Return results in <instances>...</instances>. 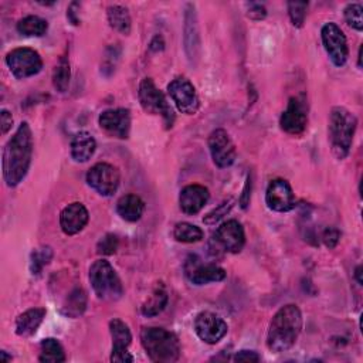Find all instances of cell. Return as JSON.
I'll use <instances>...</instances> for the list:
<instances>
[{
	"mask_svg": "<svg viewBox=\"0 0 363 363\" xmlns=\"http://www.w3.org/2000/svg\"><path fill=\"white\" fill-rule=\"evenodd\" d=\"M109 332L112 337L111 362H116V363L133 362V356L128 352V347L132 342V335L128 325L121 319H112L109 322Z\"/></svg>",
	"mask_w": 363,
	"mask_h": 363,
	"instance_id": "obj_16",
	"label": "cell"
},
{
	"mask_svg": "<svg viewBox=\"0 0 363 363\" xmlns=\"http://www.w3.org/2000/svg\"><path fill=\"white\" fill-rule=\"evenodd\" d=\"M139 102L142 108L150 115H160L166 128H172L174 122V112L167 102L164 94L155 85L152 78H143L139 84Z\"/></svg>",
	"mask_w": 363,
	"mask_h": 363,
	"instance_id": "obj_6",
	"label": "cell"
},
{
	"mask_svg": "<svg viewBox=\"0 0 363 363\" xmlns=\"http://www.w3.org/2000/svg\"><path fill=\"white\" fill-rule=\"evenodd\" d=\"M106 16H108V21L109 26L116 30L118 33L128 35L130 33L132 28V21H130V16L126 7L119 6V4H113L109 6L106 10Z\"/></svg>",
	"mask_w": 363,
	"mask_h": 363,
	"instance_id": "obj_26",
	"label": "cell"
},
{
	"mask_svg": "<svg viewBox=\"0 0 363 363\" xmlns=\"http://www.w3.org/2000/svg\"><path fill=\"white\" fill-rule=\"evenodd\" d=\"M149 48L152 51H162L164 48V43H163V38L160 35H155L153 40L150 41V45Z\"/></svg>",
	"mask_w": 363,
	"mask_h": 363,
	"instance_id": "obj_42",
	"label": "cell"
},
{
	"mask_svg": "<svg viewBox=\"0 0 363 363\" xmlns=\"http://www.w3.org/2000/svg\"><path fill=\"white\" fill-rule=\"evenodd\" d=\"M357 67H362V47L359 48V54H357Z\"/></svg>",
	"mask_w": 363,
	"mask_h": 363,
	"instance_id": "obj_44",
	"label": "cell"
},
{
	"mask_svg": "<svg viewBox=\"0 0 363 363\" xmlns=\"http://www.w3.org/2000/svg\"><path fill=\"white\" fill-rule=\"evenodd\" d=\"M33 156V133L27 122H21L3 149V179L9 187L17 186L27 174Z\"/></svg>",
	"mask_w": 363,
	"mask_h": 363,
	"instance_id": "obj_1",
	"label": "cell"
},
{
	"mask_svg": "<svg viewBox=\"0 0 363 363\" xmlns=\"http://www.w3.org/2000/svg\"><path fill=\"white\" fill-rule=\"evenodd\" d=\"M96 142L88 132H78L71 140V157L78 163L88 162L94 156Z\"/></svg>",
	"mask_w": 363,
	"mask_h": 363,
	"instance_id": "obj_22",
	"label": "cell"
},
{
	"mask_svg": "<svg viewBox=\"0 0 363 363\" xmlns=\"http://www.w3.org/2000/svg\"><path fill=\"white\" fill-rule=\"evenodd\" d=\"M69 78H71V69H69V61L68 58L64 55L60 58L54 74H52V84L54 88L58 92H65L68 85H69Z\"/></svg>",
	"mask_w": 363,
	"mask_h": 363,
	"instance_id": "obj_30",
	"label": "cell"
},
{
	"mask_svg": "<svg viewBox=\"0 0 363 363\" xmlns=\"http://www.w3.org/2000/svg\"><path fill=\"white\" fill-rule=\"evenodd\" d=\"M208 189L201 184H189L182 189L179 196L180 210L184 214H197L208 201Z\"/></svg>",
	"mask_w": 363,
	"mask_h": 363,
	"instance_id": "obj_20",
	"label": "cell"
},
{
	"mask_svg": "<svg viewBox=\"0 0 363 363\" xmlns=\"http://www.w3.org/2000/svg\"><path fill=\"white\" fill-rule=\"evenodd\" d=\"M208 149L214 164L221 169L231 166L237 157L235 146L224 129H216L210 133Z\"/></svg>",
	"mask_w": 363,
	"mask_h": 363,
	"instance_id": "obj_14",
	"label": "cell"
},
{
	"mask_svg": "<svg viewBox=\"0 0 363 363\" xmlns=\"http://www.w3.org/2000/svg\"><path fill=\"white\" fill-rule=\"evenodd\" d=\"M173 237L179 242H197L203 238V231L200 227L190 223H177L173 230Z\"/></svg>",
	"mask_w": 363,
	"mask_h": 363,
	"instance_id": "obj_29",
	"label": "cell"
},
{
	"mask_svg": "<svg viewBox=\"0 0 363 363\" xmlns=\"http://www.w3.org/2000/svg\"><path fill=\"white\" fill-rule=\"evenodd\" d=\"M121 182L119 170L111 163H96L86 173V183L101 196H112Z\"/></svg>",
	"mask_w": 363,
	"mask_h": 363,
	"instance_id": "obj_8",
	"label": "cell"
},
{
	"mask_svg": "<svg viewBox=\"0 0 363 363\" xmlns=\"http://www.w3.org/2000/svg\"><path fill=\"white\" fill-rule=\"evenodd\" d=\"M89 281L95 295L104 301H116L123 295L122 282L106 259L95 261L89 268Z\"/></svg>",
	"mask_w": 363,
	"mask_h": 363,
	"instance_id": "obj_5",
	"label": "cell"
},
{
	"mask_svg": "<svg viewBox=\"0 0 363 363\" xmlns=\"http://www.w3.org/2000/svg\"><path fill=\"white\" fill-rule=\"evenodd\" d=\"M52 257V251L50 247H41L33 251L31 254V262H30V268L33 274H40L41 269L50 262Z\"/></svg>",
	"mask_w": 363,
	"mask_h": 363,
	"instance_id": "obj_32",
	"label": "cell"
},
{
	"mask_svg": "<svg viewBox=\"0 0 363 363\" xmlns=\"http://www.w3.org/2000/svg\"><path fill=\"white\" fill-rule=\"evenodd\" d=\"M140 342L150 357L157 363H172L180 356V342L177 336L163 328H143Z\"/></svg>",
	"mask_w": 363,
	"mask_h": 363,
	"instance_id": "obj_4",
	"label": "cell"
},
{
	"mask_svg": "<svg viewBox=\"0 0 363 363\" xmlns=\"http://www.w3.org/2000/svg\"><path fill=\"white\" fill-rule=\"evenodd\" d=\"M216 241L225 251L237 254L245 244V234L242 225L237 220L224 221L216 231Z\"/></svg>",
	"mask_w": 363,
	"mask_h": 363,
	"instance_id": "obj_18",
	"label": "cell"
},
{
	"mask_svg": "<svg viewBox=\"0 0 363 363\" xmlns=\"http://www.w3.org/2000/svg\"><path fill=\"white\" fill-rule=\"evenodd\" d=\"M118 237L115 234H105L96 244V252L101 255H112L118 250Z\"/></svg>",
	"mask_w": 363,
	"mask_h": 363,
	"instance_id": "obj_35",
	"label": "cell"
},
{
	"mask_svg": "<svg viewBox=\"0 0 363 363\" xmlns=\"http://www.w3.org/2000/svg\"><path fill=\"white\" fill-rule=\"evenodd\" d=\"M184 274L187 279L194 285L220 282L227 277L225 269L211 262H203L197 255H190L186 259Z\"/></svg>",
	"mask_w": 363,
	"mask_h": 363,
	"instance_id": "obj_12",
	"label": "cell"
},
{
	"mask_svg": "<svg viewBox=\"0 0 363 363\" xmlns=\"http://www.w3.org/2000/svg\"><path fill=\"white\" fill-rule=\"evenodd\" d=\"M308 1H288V13L295 27H302L305 23Z\"/></svg>",
	"mask_w": 363,
	"mask_h": 363,
	"instance_id": "obj_34",
	"label": "cell"
},
{
	"mask_svg": "<svg viewBox=\"0 0 363 363\" xmlns=\"http://www.w3.org/2000/svg\"><path fill=\"white\" fill-rule=\"evenodd\" d=\"M233 206H234V200H233V199H228V200L223 201L217 208H214L211 213H208V214L203 218V221H204L206 224H216L223 216H225V214L231 210Z\"/></svg>",
	"mask_w": 363,
	"mask_h": 363,
	"instance_id": "obj_36",
	"label": "cell"
},
{
	"mask_svg": "<svg viewBox=\"0 0 363 363\" xmlns=\"http://www.w3.org/2000/svg\"><path fill=\"white\" fill-rule=\"evenodd\" d=\"M323 47L336 67H343L349 57L347 41L343 31L335 23H326L320 30Z\"/></svg>",
	"mask_w": 363,
	"mask_h": 363,
	"instance_id": "obj_11",
	"label": "cell"
},
{
	"mask_svg": "<svg viewBox=\"0 0 363 363\" xmlns=\"http://www.w3.org/2000/svg\"><path fill=\"white\" fill-rule=\"evenodd\" d=\"M247 7V16L252 20H262L267 16V9L261 3H248Z\"/></svg>",
	"mask_w": 363,
	"mask_h": 363,
	"instance_id": "obj_38",
	"label": "cell"
},
{
	"mask_svg": "<svg viewBox=\"0 0 363 363\" xmlns=\"http://www.w3.org/2000/svg\"><path fill=\"white\" fill-rule=\"evenodd\" d=\"M267 206L278 213H286L295 207V196L291 184L284 179H274L265 191Z\"/></svg>",
	"mask_w": 363,
	"mask_h": 363,
	"instance_id": "obj_17",
	"label": "cell"
},
{
	"mask_svg": "<svg viewBox=\"0 0 363 363\" xmlns=\"http://www.w3.org/2000/svg\"><path fill=\"white\" fill-rule=\"evenodd\" d=\"M235 362H259L261 356L254 350H240L234 356Z\"/></svg>",
	"mask_w": 363,
	"mask_h": 363,
	"instance_id": "obj_39",
	"label": "cell"
},
{
	"mask_svg": "<svg viewBox=\"0 0 363 363\" xmlns=\"http://www.w3.org/2000/svg\"><path fill=\"white\" fill-rule=\"evenodd\" d=\"M362 265H357L356 267V269H354V278L357 279V282H359V285H362L363 284V279H362Z\"/></svg>",
	"mask_w": 363,
	"mask_h": 363,
	"instance_id": "obj_43",
	"label": "cell"
},
{
	"mask_svg": "<svg viewBox=\"0 0 363 363\" xmlns=\"http://www.w3.org/2000/svg\"><path fill=\"white\" fill-rule=\"evenodd\" d=\"M89 218L88 210L82 203H71L60 213V227L67 235H75L84 230Z\"/></svg>",
	"mask_w": 363,
	"mask_h": 363,
	"instance_id": "obj_19",
	"label": "cell"
},
{
	"mask_svg": "<svg viewBox=\"0 0 363 363\" xmlns=\"http://www.w3.org/2000/svg\"><path fill=\"white\" fill-rule=\"evenodd\" d=\"M44 316H45L44 308L27 309L26 312L18 315L16 319V333L23 337L31 336L41 325Z\"/></svg>",
	"mask_w": 363,
	"mask_h": 363,
	"instance_id": "obj_23",
	"label": "cell"
},
{
	"mask_svg": "<svg viewBox=\"0 0 363 363\" xmlns=\"http://www.w3.org/2000/svg\"><path fill=\"white\" fill-rule=\"evenodd\" d=\"M116 211L125 221L135 223L142 217L145 211V203L136 194H125L118 200Z\"/></svg>",
	"mask_w": 363,
	"mask_h": 363,
	"instance_id": "obj_24",
	"label": "cell"
},
{
	"mask_svg": "<svg viewBox=\"0 0 363 363\" xmlns=\"http://www.w3.org/2000/svg\"><path fill=\"white\" fill-rule=\"evenodd\" d=\"M184 48L191 62L193 60L199 58L200 34H199L197 14L191 3L186 4V10H184Z\"/></svg>",
	"mask_w": 363,
	"mask_h": 363,
	"instance_id": "obj_21",
	"label": "cell"
},
{
	"mask_svg": "<svg viewBox=\"0 0 363 363\" xmlns=\"http://www.w3.org/2000/svg\"><path fill=\"white\" fill-rule=\"evenodd\" d=\"M167 302H169V295L166 288L163 285H157L150 294V296L143 302L140 312L146 318L156 316L166 308Z\"/></svg>",
	"mask_w": 363,
	"mask_h": 363,
	"instance_id": "obj_25",
	"label": "cell"
},
{
	"mask_svg": "<svg viewBox=\"0 0 363 363\" xmlns=\"http://www.w3.org/2000/svg\"><path fill=\"white\" fill-rule=\"evenodd\" d=\"M362 13H363V7L359 3H350L345 9V20H346V23L352 28H354L357 31L363 30Z\"/></svg>",
	"mask_w": 363,
	"mask_h": 363,
	"instance_id": "obj_33",
	"label": "cell"
},
{
	"mask_svg": "<svg viewBox=\"0 0 363 363\" xmlns=\"http://www.w3.org/2000/svg\"><path fill=\"white\" fill-rule=\"evenodd\" d=\"M98 123L111 138L126 139L130 130V112L125 108L106 109L99 115Z\"/></svg>",
	"mask_w": 363,
	"mask_h": 363,
	"instance_id": "obj_15",
	"label": "cell"
},
{
	"mask_svg": "<svg viewBox=\"0 0 363 363\" xmlns=\"http://www.w3.org/2000/svg\"><path fill=\"white\" fill-rule=\"evenodd\" d=\"M0 126H1V133L4 135V133H7L10 129H11V126H13V116H11V113L7 111V109H1V112H0Z\"/></svg>",
	"mask_w": 363,
	"mask_h": 363,
	"instance_id": "obj_40",
	"label": "cell"
},
{
	"mask_svg": "<svg viewBox=\"0 0 363 363\" xmlns=\"http://www.w3.org/2000/svg\"><path fill=\"white\" fill-rule=\"evenodd\" d=\"M169 95L176 108L186 115H194L200 108V99L193 84L184 78L177 77L167 85Z\"/></svg>",
	"mask_w": 363,
	"mask_h": 363,
	"instance_id": "obj_10",
	"label": "cell"
},
{
	"mask_svg": "<svg viewBox=\"0 0 363 363\" xmlns=\"http://www.w3.org/2000/svg\"><path fill=\"white\" fill-rule=\"evenodd\" d=\"M302 329V313L299 308L294 303L284 305L272 316L268 333L267 346L271 352L281 353L289 350Z\"/></svg>",
	"mask_w": 363,
	"mask_h": 363,
	"instance_id": "obj_2",
	"label": "cell"
},
{
	"mask_svg": "<svg viewBox=\"0 0 363 363\" xmlns=\"http://www.w3.org/2000/svg\"><path fill=\"white\" fill-rule=\"evenodd\" d=\"M85 306H86V296L81 288H75L68 295L65 305H64L65 313L72 318H77L78 315H81L85 311Z\"/></svg>",
	"mask_w": 363,
	"mask_h": 363,
	"instance_id": "obj_31",
	"label": "cell"
},
{
	"mask_svg": "<svg viewBox=\"0 0 363 363\" xmlns=\"http://www.w3.org/2000/svg\"><path fill=\"white\" fill-rule=\"evenodd\" d=\"M322 241L323 244L328 247V248H335L339 242V238H340V231L335 227H328L323 230L322 233Z\"/></svg>",
	"mask_w": 363,
	"mask_h": 363,
	"instance_id": "obj_37",
	"label": "cell"
},
{
	"mask_svg": "<svg viewBox=\"0 0 363 363\" xmlns=\"http://www.w3.org/2000/svg\"><path fill=\"white\" fill-rule=\"evenodd\" d=\"M0 356H1V359H3V360H11V356H7L4 350H3V352H0Z\"/></svg>",
	"mask_w": 363,
	"mask_h": 363,
	"instance_id": "obj_45",
	"label": "cell"
},
{
	"mask_svg": "<svg viewBox=\"0 0 363 363\" xmlns=\"http://www.w3.org/2000/svg\"><path fill=\"white\" fill-rule=\"evenodd\" d=\"M281 129L289 135H301L308 125V102L305 95L292 96L279 118Z\"/></svg>",
	"mask_w": 363,
	"mask_h": 363,
	"instance_id": "obj_9",
	"label": "cell"
},
{
	"mask_svg": "<svg viewBox=\"0 0 363 363\" xmlns=\"http://www.w3.org/2000/svg\"><path fill=\"white\" fill-rule=\"evenodd\" d=\"M40 362H51V363H60L65 362V353L61 346V343L54 337H47L40 343Z\"/></svg>",
	"mask_w": 363,
	"mask_h": 363,
	"instance_id": "obj_27",
	"label": "cell"
},
{
	"mask_svg": "<svg viewBox=\"0 0 363 363\" xmlns=\"http://www.w3.org/2000/svg\"><path fill=\"white\" fill-rule=\"evenodd\" d=\"M250 197H251V177L248 176L247 177V183L244 186V190H242V194L240 197V204L242 208H247L248 204H250Z\"/></svg>",
	"mask_w": 363,
	"mask_h": 363,
	"instance_id": "obj_41",
	"label": "cell"
},
{
	"mask_svg": "<svg viewBox=\"0 0 363 363\" xmlns=\"http://www.w3.org/2000/svg\"><path fill=\"white\" fill-rule=\"evenodd\" d=\"M194 330L197 333V336L208 345H216L217 342H220L227 330L228 326L225 323V320L208 311L200 312L196 319H194Z\"/></svg>",
	"mask_w": 363,
	"mask_h": 363,
	"instance_id": "obj_13",
	"label": "cell"
},
{
	"mask_svg": "<svg viewBox=\"0 0 363 363\" xmlns=\"http://www.w3.org/2000/svg\"><path fill=\"white\" fill-rule=\"evenodd\" d=\"M6 64L10 72L17 79H24L38 74L43 68V60L40 54L28 47H20L11 50L6 55Z\"/></svg>",
	"mask_w": 363,
	"mask_h": 363,
	"instance_id": "obj_7",
	"label": "cell"
},
{
	"mask_svg": "<svg viewBox=\"0 0 363 363\" xmlns=\"http://www.w3.org/2000/svg\"><path fill=\"white\" fill-rule=\"evenodd\" d=\"M356 125L357 119L349 109L343 106L332 108L329 115V142L333 155L340 160L350 152Z\"/></svg>",
	"mask_w": 363,
	"mask_h": 363,
	"instance_id": "obj_3",
	"label": "cell"
},
{
	"mask_svg": "<svg viewBox=\"0 0 363 363\" xmlns=\"http://www.w3.org/2000/svg\"><path fill=\"white\" fill-rule=\"evenodd\" d=\"M47 30L48 23L38 16H26L17 23V31L27 37H41Z\"/></svg>",
	"mask_w": 363,
	"mask_h": 363,
	"instance_id": "obj_28",
	"label": "cell"
}]
</instances>
